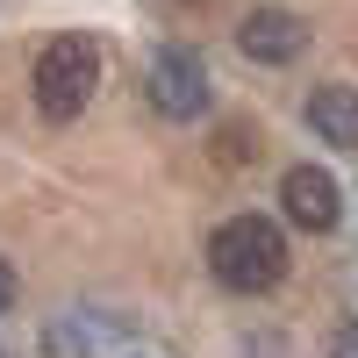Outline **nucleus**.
<instances>
[{
  "label": "nucleus",
  "instance_id": "nucleus-1",
  "mask_svg": "<svg viewBox=\"0 0 358 358\" xmlns=\"http://www.w3.org/2000/svg\"><path fill=\"white\" fill-rule=\"evenodd\" d=\"M208 265L229 294H273L287 280V229L265 215H229L215 236H208Z\"/></svg>",
  "mask_w": 358,
  "mask_h": 358
},
{
  "label": "nucleus",
  "instance_id": "nucleus-2",
  "mask_svg": "<svg viewBox=\"0 0 358 358\" xmlns=\"http://www.w3.org/2000/svg\"><path fill=\"white\" fill-rule=\"evenodd\" d=\"M94 86H101V50H94V36H50V43H43V57H36V108L50 115V122L86 115Z\"/></svg>",
  "mask_w": 358,
  "mask_h": 358
},
{
  "label": "nucleus",
  "instance_id": "nucleus-3",
  "mask_svg": "<svg viewBox=\"0 0 358 358\" xmlns=\"http://www.w3.org/2000/svg\"><path fill=\"white\" fill-rule=\"evenodd\" d=\"M143 94H151L158 115L194 122V115L208 108V65H201V50H187V43L158 50V57H151V79H143Z\"/></svg>",
  "mask_w": 358,
  "mask_h": 358
},
{
  "label": "nucleus",
  "instance_id": "nucleus-4",
  "mask_svg": "<svg viewBox=\"0 0 358 358\" xmlns=\"http://www.w3.org/2000/svg\"><path fill=\"white\" fill-rule=\"evenodd\" d=\"M236 43H244V57H258V65H294L301 43H308V22L287 15V8H251L236 22Z\"/></svg>",
  "mask_w": 358,
  "mask_h": 358
},
{
  "label": "nucleus",
  "instance_id": "nucleus-5",
  "mask_svg": "<svg viewBox=\"0 0 358 358\" xmlns=\"http://www.w3.org/2000/svg\"><path fill=\"white\" fill-rule=\"evenodd\" d=\"M280 208H287V222L294 229H337V179L322 172V165H294L280 179Z\"/></svg>",
  "mask_w": 358,
  "mask_h": 358
},
{
  "label": "nucleus",
  "instance_id": "nucleus-6",
  "mask_svg": "<svg viewBox=\"0 0 358 358\" xmlns=\"http://www.w3.org/2000/svg\"><path fill=\"white\" fill-rule=\"evenodd\" d=\"M308 129L330 151H358V86H315L308 94Z\"/></svg>",
  "mask_w": 358,
  "mask_h": 358
},
{
  "label": "nucleus",
  "instance_id": "nucleus-7",
  "mask_svg": "<svg viewBox=\"0 0 358 358\" xmlns=\"http://www.w3.org/2000/svg\"><path fill=\"white\" fill-rule=\"evenodd\" d=\"M108 337H115V322H101V315H57V322H43V358H101Z\"/></svg>",
  "mask_w": 358,
  "mask_h": 358
},
{
  "label": "nucleus",
  "instance_id": "nucleus-8",
  "mask_svg": "<svg viewBox=\"0 0 358 358\" xmlns=\"http://www.w3.org/2000/svg\"><path fill=\"white\" fill-rule=\"evenodd\" d=\"M15 294H22V280H15V265H8V258H0V315H8V308H15Z\"/></svg>",
  "mask_w": 358,
  "mask_h": 358
},
{
  "label": "nucleus",
  "instance_id": "nucleus-9",
  "mask_svg": "<svg viewBox=\"0 0 358 358\" xmlns=\"http://www.w3.org/2000/svg\"><path fill=\"white\" fill-rule=\"evenodd\" d=\"M330 358H358V322H344V330H337V344H330Z\"/></svg>",
  "mask_w": 358,
  "mask_h": 358
},
{
  "label": "nucleus",
  "instance_id": "nucleus-10",
  "mask_svg": "<svg viewBox=\"0 0 358 358\" xmlns=\"http://www.w3.org/2000/svg\"><path fill=\"white\" fill-rule=\"evenodd\" d=\"M0 358H8V351H0Z\"/></svg>",
  "mask_w": 358,
  "mask_h": 358
}]
</instances>
